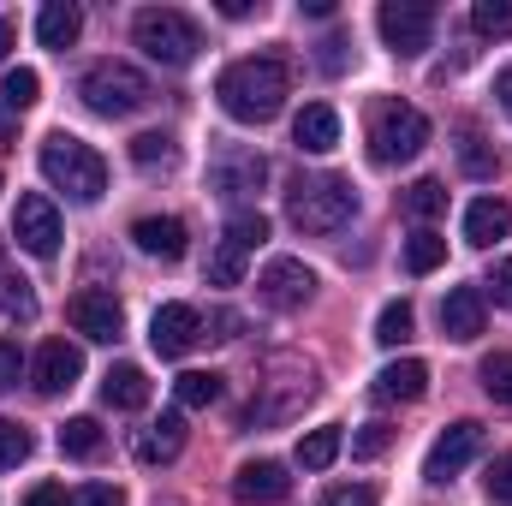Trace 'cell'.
Listing matches in <instances>:
<instances>
[{"label": "cell", "mask_w": 512, "mask_h": 506, "mask_svg": "<svg viewBox=\"0 0 512 506\" xmlns=\"http://www.w3.org/2000/svg\"><path fill=\"white\" fill-rule=\"evenodd\" d=\"M24 376V352H18V340H0V387H18Z\"/></svg>", "instance_id": "cell-43"}, {"label": "cell", "mask_w": 512, "mask_h": 506, "mask_svg": "<svg viewBox=\"0 0 512 506\" xmlns=\"http://www.w3.org/2000/svg\"><path fill=\"white\" fill-rule=\"evenodd\" d=\"M322 66H328V72H340V66H346V42H340V36H328V42H322Z\"/></svg>", "instance_id": "cell-46"}, {"label": "cell", "mask_w": 512, "mask_h": 506, "mask_svg": "<svg viewBox=\"0 0 512 506\" xmlns=\"http://www.w3.org/2000/svg\"><path fill=\"white\" fill-rule=\"evenodd\" d=\"M483 453V423H447L441 435H435V447H429V459H423V477L429 483H447V477H459L471 459Z\"/></svg>", "instance_id": "cell-10"}, {"label": "cell", "mask_w": 512, "mask_h": 506, "mask_svg": "<svg viewBox=\"0 0 512 506\" xmlns=\"http://www.w3.org/2000/svg\"><path fill=\"white\" fill-rule=\"evenodd\" d=\"M441 334H447L453 346H471V340L483 334V292H477V286H453V292L441 298Z\"/></svg>", "instance_id": "cell-16"}, {"label": "cell", "mask_w": 512, "mask_h": 506, "mask_svg": "<svg viewBox=\"0 0 512 506\" xmlns=\"http://www.w3.org/2000/svg\"><path fill=\"white\" fill-rule=\"evenodd\" d=\"M483 393L495 399V405H512V352H495V358H483Z\"/></svg>", "instance_id": "cell-34"}, {"label": "cell", "mask_w": 512, "mask_h": 506, "mask_svg": "<svg viewBox=\"0 0 512 506\" xmlns=\"http://www.w3.org/2000/svg\"><path fill=\"white\" fill-rule=\"evenodd\" d=\"M262 239H268V221H262L256 209H239V215L227 221V245H239L245 256H251L256 245H262Z\"/></svg>", "instance_id": "cell-37"}, {"label": "cell", "mask_w": 512, "mask_h": 506, "mask_svg": "<svg viewBox=\"0 0 512 506\" xmlns=\"http://www.w3.org/2000/svg\"><path fill=\"white\" fill-rule=\"evenodd\" d=\"M78 30H84V12H78L72 0H48V6L36 12V42H42V48H72Z\"/></svg>", "instance_id": "cell-22"}, {"label": "cell", "mask_w": 512, "mask_h": 506, "mask_svg": "<svg viewBox=\"0 0 512 506\" xmlns=\"http://www.w3.org/2000/svg\"><path fill=\"white\" fill-rule=\"evenodd\" d=\"M102 399H108L114 411H143V405H149V376H143L137 364H114V370L102 376Z\"/></svg>", "instance_id": "cell-23"}, {"label": "cell", "mask_w": 512, "mask_h": 506, "mask_svg": "<svg viewBox=\"0 0 512 506\" xmlns=\"http://www.w3.org/2000/svg\"><path fill=\"white\" fill-rule=\"evenodd\" d=\"M233 495L251 506H274L292 495V477H286V465L280 459H251V465H239V477H233Z\"/></svg>", "instance_id": "cell-14"}, {"label": "cell", "mask_w": 512, "mask_h": 506, "mask_svg": "<svg viewBox=\"0 0 512 506\" xmlns=\"http://www.w3.org/2000/svg\"><path fill=\"white\" fill-rule=\"evenodd\" d=\"M24 506H72V501H66V483H36L24 495Z\"/></svg>", "instance_id": "cell-44"}, {"label": "cell", "mask_w": 512, "mask_h": 506, "mask_svg": "<svg viewBox=\"0 0 512 506\" xmlns=\"http://www.w3.org/2000/svg\"><path fill=\"white\" fill-rule=\"evenodd\" d=\"M197 340H203V316H197L191 304H161V310L149 316V346H155V358H185Z\"/></svg>", "instance_id": "cell-11"}, {"label": "cell", "mask_w": 512, "mask_h": 506, "mask_svg": "<svg viewBox=\"0 0 512 506\" xmlns=\"http://www.w3.org/2000/svg\"><path fill=\"white\" fill-rule=\"evenodd\" d=\"M131 161H137V167H173V137H167V131L131 137Z\"/></svg>", "instance_id": "cell-36"}, {"label": "cell", "mask_w": 512, "mask_h": 506, "mask_svg": "<svg viewBox=\"0 0 512 506\" xmlns=\"http://www.w3.org/2000/svg\"><path fill=\"white\" fill-rule=\"evenodd\" d=\"M495 96H501V108H507V114H512V66H507V72H501V78H495Z\"/></svg>", "instance_id": "cell-47"}, {"label": "cell", "mask_w": 512, "mask_h": 506, "mask_svg": "<svg viewBox=\"0 0 512 506\" xmlns=\"http://www.w3.org/2000/svg\"><path fill=\"white\" fill-rule=\"evenodd\" d=\"M256 292H262L268 310H304V304L316 298V268H304L298 256H274V262L262 268Z\"/></svg>", "instance_id": "cell-9"}, {"label": "cell", "mask_w": 512, "mask_h": 506, "mask_svg": "<svg viewBox=\"0 0 512 506\" xmlns=\"http://www.w3.org/2000/svg\"><path fill=\"white\" fill-rule=\"evenodd\" d=\"M423 393H429V364L423 358H393L376 376V399L382 405H417Z\"/></svg>", "instance_id": "cell-17"}, {"label": "cell", "mask_w": 512, "mask_h": 506, "mask_svg": "<svg viewBox=\"0 0 512 506\" xmlns=\"http://www.w3.org/2000/svg\"><path fill=\"white\" fill-rule=\"evenodd\" d=\"M471 30H477V36H501V42H507V36H512V0H477V6H471Z\"/></svg>", "instance_id": "cell-31"}, {"label": "cell", "mask_w": 512, "mask_h": 506, "mask_svg": "<svg viewBox=\"0 0 512 506\" xmlns=\"http://www.w3.org/2000/svg\"><path fill=\"white\" fill-rule=\"evenodd\" d=\"M0 310H12V316H30V310H36L30 286H24V280H0Z\"/></svg>", "instance_id": "cell-41"}, {"label": "cell", "mask_w": 512, "mask_h": 506, "mask_svg": "<svg viewBox=\"0 0 512 506\" xmlns=\"http://www.w3.org/2000/svg\"><path fill=\"white\" fill-rule=\"evenodd\" d=\"M399 209L411 221H435V215H447V185L441 179H417V185L399 191Z\"/></svg>", "instance_id": "cell-24"}, {"label": "cell", "mask_w": 512, "mask_h": 506, "mask_svg": "<svg viewBox=\"0 0 512 506\" xmlns=\"http://www.w3.org/2000/svg\"><path fill=\"white\" fill-rule=\"evenodd\" d=\"M36 90H42V78H36L30 66H12V72H6V84H0V102H6L12 114H24V108L36 102Z\"/></svg>", "instance_id": "cell-32"}, {"label": "cell", "mask_w": 512, "mask_h": 506, "mask_svg": "<svg viewBox=\"0 0 512 506\" xmlns=\"http://www.w3.org/2000/svg\"><path fill=\"white\" fill-rule=\"evenodd\" d=\"M131 42H137L155 66H191L197 48H203V30H197V18L179 12V6H143V12L131 18Z\"/></svg>", "instance_id": "cell-4"}, {"label": "cell", "mask_w": 512, "mask_h": 506, "mask_svg": "<svg viewBox=\"0 0 512 506\" xmlns=\"http://www.w3.org/2000/svg\"><path fill=\"white\" fill-rule=\"evenodd\" d=\"M334 459H340V429H334V423H322V429H310V435L298 441V465H304V471H328Z\"/></svg>", "instance_id": "cell-26"}, {"label": "cell", "mask_w": 512, "mask_h": 506, "mask_svg": "<svg viewBox=\"0 0 512 506\" xmlns=\"http://www.w3.org/2000/svg\"><path fill=\"white\" fill-rule=\"evenodd\" d=\"M179 453H185V417L179 411H167L161 423H149L137 435V465H173Z\"/></svg>", "instance_id": "cell-20"}, {"label": "cell", "mask_w": 512, "mask_h": 506, "mask_svg": "<svg viewBox=\"0 0 512 506\" xmlns=\"http://www.w3.org/2000/svg\"><path fill=\"white\" fill-rule=\"evenodd\" d=\"M262 179H268V161L256 149H221L215 155V191L221 197H251V191H262Z\"/></svg>", "instance_id": "cell-15"}, {"label": "cell", "mask_w": 512, "mask_h": 506, "mask_svg": "<svg viewBox=\"0 0 512 506\" xmlns=\"http://www.w3.org/2000/svg\"><path fill=\"white\" fill-rule=\"evenodd\" d=\"M72 506H126V495H120L114 483H84V489L72 495Z\"/></svg>", "instance_id": "cell-42"}, {"label": "cell", "mask_w": 512, "mask_h": 506, "mask_svg": "<svg viewBox=\"0 0 512 506\" xmlns=\"http://www.w3.org/2000/svg\"><path fill=\"white\" fill-rule=\"evenodd\" d=\"M322 506H376V489L370 483H340V489H328Z\"/></svg>", "instance_id": "cell-39"}, {"label": "cell", "mask_w": 512, "mask_h": 506, "mask_svg": "<svg viewBox=\"0 0 512 506\" xmlns=\"http://www.w3.org/2000/svg\"><path fill=\"white\" fill-rule=\"evenodd\" d=\"M507 233H512V209H507V197H477V203L465 209V239H471L477 251L501 245Z\"/></svg>", "instance_id": "cell-19"}, {"label": "cell", "mask_w": 512, "mask_h": 506, "mask_svg": "<svg viewBox=\"0 0 512 506\" xmlns=\"http://www.w3.org/2000/svg\"><path fill=\"white\" fill-rule=\"evenodd\" d=\"M387 447H393V429H387V423H364V429L352 435V453H358V459H382Z\"/></svg>", "instance_id": "cell-38"}, {"label": "cell", "mask_w": 512, "mask_h": 506, "mask_svg": "<svg viewBox=\"0 0 512 506\" xmlns=\"http://www.w3.org/2000/svg\"><path fill=\"white\" fill-rule=\"evenodd\" d=\"M131 245L143 256L179 262V256H185V221H173V215H143V221H131Z\"/></svg>", "instance_id": "cell-18"}, {"label": "cell", "mask_w": 512, "mask_h": 506, "mask_svg": "<svg viewBox=\"0 0 512 506\" xmlns=\"http://www.w3.org/2000/svg\"><path fill=\"white\" fill-rule=\"evenodd\" d=\"M78 96L90 114L102 120H131L137 108H149V78L131 66V60H96L84 78H78Z\"/></svg>", "instance_id": "cell-5"}, {"label": "cell", "mask_w": 512, "mask_h": 506, "mask_svg": "<svg viewBox=\"0 0 512 506\" xmlns=\"http://www.w3.org/2000/svg\"><path fill=\"white\" fill-rule=\"evenodd\" d=\"M429 143V120L411 108V102H382L376 120H370V155L382 167H399V161H417Z\"/></svg>", "instance_id": "cell-6"}, {"label": "cell", "mask_w": 512, "mask_h": 506, "mask_svg": "<svg viewBox=\"0 0 512 506\" xmlns=\"http://www.w3.org/2000/svg\"><path fill=\"white\" fill-rule=\"evenodd\" d=\"M173 399H179L185 411H209V405L221 399V376H215V370H185V376L173 381Z\"/></svg>", "instance_id": "cell-25"}, {"label": "cell", "mask_w": 512, "mask_h": 506, "mask_svg": "<svg viewBox=\"0 0 512 506\" xmlns=\"http://www.w3.org/2000/svg\"><path fill=\"white\" fill-rule=\"evenodd\" d=\"M42 179L54 185V191H66L72 203H102V191H108V161L84 143V137H72V131H54V137H42Z\"/></svg>", "instance_id": "cell-2"}, {"label": "cell", "mask_w": 512, "mask_h": 506, "mask_svg": "<svg viewBox=\"0 0 512 506\" xmlns=\"http://www.w3.org/2000/svg\"><path fill=\"white\" fill-rule=\"evenodd\" d=\"M292 143H298L304 155H328V149L340 143V114H334L328 102H310V108L292 120Z\"/></svg>", "instance_id": "cell-21"}, {"label": "cell", "mask_w": 512, "mask_h": 506, "mask_svg": "<svg viewBox=\"0 0 512 506\" xmlns=\"http://www.w3.org/2000/svg\"><path fill=\"white\" fill-rule=\"evenodd\" d=\"M489 292H495V304H512V256H501V262H495Z\"/></svg>", "instance_id": "cell-45"}, {"label": "cell", "mask_w": 512, "mask_h": 506, "mask_svg": "<svg viewBox=\"0 0 512 506\" xmlns=\"http://www.w3.org/2000/svg\"><path fill=\"white\" fill-rule=\"evenodd\" d=\"M6 48H12V24L0 18V60H6Z\"/></svg>", "instance_id": "cell-48"}, {"label": "cell", "mask_w": 512, "mask_h": 506, "mask_svg": "<svg viewBox=\"0 0 512 506\" xmlns=\"http://www.w3.org/2000/svg\"><path fill=\"white\" fill-rule=\"evenodd\" d=\"M459 167H465L471 179H495V173H501V155H495L477 131H465V137H459Z\"/></svg>", "instance_id": "cell-29"}, {"label": "cell", "mask_w": 512, "mask_h": 506, "mask_svg": "<svg viewBox=\"0 0 512 506\" xmlns=\"http://www.w3.org/2000/svg\"><path fill=\"white\" fill-rule=\"evenodd\" d=\"M215 96L233 120L245 126H268L280 108H286V60L274 54H251V60H233L221 78H215Z\"/></svg>", "instance_id": "cell-1"}, {"label": "cell", "mask_w": 512, "mask_h": 506, "mask_svg": "<svg viewBox=\"0 0 512 506\" xmlns=\"http://www.w3.org/2000/svg\"><path fill=\"white\" fill-rule=\"evenodd\" d=\"M352 215H358V191L340 173H304L286 191V221L298 233H340Z\"/></svg>", "instance_id": "cell-3"}, {"label": "cell", "mask_w": 512, "mask_h": 506, "mask_svg": "<svg viewBox=\"0 0 512 506\" xmlns=\"http://www.w3.org/2000/svg\"><path fill=\"white\" fill-rule=\"evenodd\" d=\"M376 24H382V42L399 60H417L429 48V36H435V6L429 0H387L376 12Z\"/></svg>", "instance_id": "cell-7"}, {"label": "cell", "mask_w": 512, "mask_h": 506, "mask_svg": "<svg viewBox=\"0 0 512 506\" xmlns=\"http://www.w3.org/2000/svg\"><path fill=\"white\" fill-rule=\"evenodd\" d=\"M489 501L512 506V453H501V459L489 465Z\"/></svg>", "instance_id": "cell-40"}, {"label": "cell", "mask_w": 512, "mask_h": 506, "mask_svg": "<svg viewBox=\"0 0 512 506\" xmlns=\"http://www.w3.org/2000/svg\"><path fill=\"white\" fill-rule=\"evenodd\" d=\"M411 328H417V310H411L405 298H393L382 316H376V340H382V346H405V340H411Z\"/></svg>", "instance_id": "cell-30"}, {"label": "cell", "mask_w": 512, "mask_h": 506, "mask_svg": "<svg viewBox=\"0 0 512 506\" xmlns=\"http://www.w3.org/2000/svg\"><path fill=\"white\" fill-rule=\"evenodd\" d=\"M12 239H18V251L30 256H48L60 251V209L42 197V191H24L18 197V209H12Z\"/></svg>", "instance_id": "cell-8"}, {"label": "cell", "mask_w": 512, "mask_h": 506, "mask_svg": "<svg viewBox=\"0 0 512 506\" xmlns=\"http://www.w3.org/2000/svg\"><path fill=\"white\" fill-rule=\"evenodd\" d=\"M30 429L24 423H12V417H0V471H18L24 459H30Z\"/></svg>", "instance_id": "cell-33"}, {"label": "cell", "mask_w": 512, "mask_h": 506, "mask_svg": "<svg viewBox=\"0 0 512 506\" xmlns=\"http://www.w3.org/2000/svg\"><path fill=\"white\" fill-rule=\"evenodd\" d=\"M84 376V352L72 346V340H42V352H36V364H30V381H36V393H66V387H78Z\"/></svg>", "instance_id": "cell-13"}, {"label": "cell", "mask_w": 512, "mask_h": 506, "mask_svg": "<svg viewBox=\"0 0 512 506\" xmlns=\"http://www.w3.org/2000/svg\"><path fill=\"white\" fill-rule=\"evenodd\" d=\"M245 280V251L239 245H215V256H209V286H239Z\"/></svg>", "instance_id": "cell-35"}, {"label": "cell", "mask_w": 512, "mask_h": 506, "mask_svg": "<svg viewBox=\"0 0 512 506\" xmlns=\"http://www.w3.org/2000/svg\"><path fill=\"white\" fill-rule=\"evenodd\" d=\"M66 316H72V328H78L84 340H102V346H114V340L126 334V310H120L114 292H78Z\"/></svg>", "instance_id": "cell-12"}, {"label": "cell", "mask_w": 512, "mask_h": 506, "mask_svg": "<svg viewBox=\"0 0 512 506\" xmlns=\"http://www.w3.org/2000/svg\"><path fill=\"white\" fill-rule=\"evenodd\" d=\"M441 262H447V239H441V233L417 227V233L405 239V268H411V274H435Z\"/></svg>", "instance_id": "cell-27"}, {"label": "cell", "mask_w": 512, "mask_h": 506, "mask_svg": "<svg viewBox=\"0 0 512 506\" xmlns=\"http://www.w3.org/2000/svg\"><path fill=\"white\" fill-rule=\"evenodd\" d=\"M60 453H66V459H96V453H102V423H96V417H72V423L60 429Z\"/></svg>", "instance_id": "cell-28"}]
</instances>
